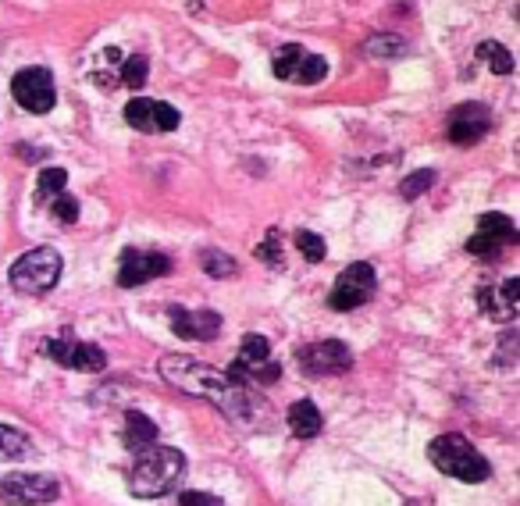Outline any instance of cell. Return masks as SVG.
<instances>
[{
  "instance_id": "cell-1",
  "label": "cell",
  "mask_w": 520,
  "mask_h": 506,
  "mask_svg": "<svg viewBox=\"0 0 520 506\" xmlns=\"http://www.w3.org/2000/svg\"><path fill=\"white\" fill-rule=\"evenodd\" d=\"M161 378L175 389L189 392V396H200V400H211L228 421H239L246 425L253 417V396L236 385L225 371H214L211 364L196 357H186V353H168L161 357Z\"/></svg>"
},
{
  "instance_id": "cell-2",
  "label": "cell",
  "mask_w": 520,
  "mask_h": 506,
  "mask_svg": "<svg viewBox=\"0 0 520 506\" xmlns=\"http://www.w3.org/2000/svg\"><path fill=\"white\" fill-rule=\"evenodd\" d=\"M136 467L129 474V492L136 499H161L175 492L186 474V457L175 446H147L136 453Z\"/></svg>"
},
{
  "instance_id": "cell-3",
  "label": "cell",
  "mask_w": 520,
  "mask_h": 506,
  "mask_svg": "<svg viewBox=\"0 0 520 506\" xmlns=\"http://www.w3.org/2000/svg\"><path fill=\"white\" fill-rule=\"evenodd\" d=\"M428 457L442 474H449V478L464 485L488 482V474H492V464L481 457L478 446L471 439H464V435H439L428 446Z\"/></svg>"
},
{
  "instance_id": "cell-4",
  "label": "cell",
  "mask_w": 520,
  "mask_h": 506,
  "mask_svg": "<svg viewBox=\"0 0 520 506\" xmlns=\"http://www.w3.org/2000/svg\"><path fill=\"white\" fill-rule=\"evenodd\" d=\"M61 278V253L54 246H36V250L22 253L8 271V282L15 293L25 296H43L57 286Z\"/></svg>"
},
{
  "instance_id": "cell-5",
  "label": "cell",
  "mask_w": 520,
  "mask_h": 506,
  "mask_svg": "<svg viewBox=\"0 0 520 506\" xmlns=\"http://www.w3.org/2000/svg\"><path fill=\"white\" fill-rule=\"evenodd\" d=\"M225 375L246 389L250 382H257V385L278 382V378H282V368H278V360H271L268 339L257 335V332H250V335H243V350H239V357L228 364Z\"/></svg>"
},
{
  "instance_id": "cell-6",
  "label": "cell",
  "mask_w": 520,
  "mask_h": 506,
  "mask_svg": "<svg viewBox=\"0 0 520 506\" xmlns=\"http://www.w3.org/2000/svg\"><path fill=\"white\" fill-rule=\"evenodd\" d=\"M374 289H378L374 268L367 261H357V264H350V268L339 271L332 296H328V307H332V311H339V314L357 311V307H364V303L371 300Z\"/></svg>"
},
{
  "instance_id": "cell-7",
  "label": "cell",
  "mask_w": 520,
  "mask_h": 506,
  "mask_svg": "<svg viewBox=\"0 0 520 506\" xmlns=\"http://www.w3.org/2000/svg\"><path fill=\"white\" fill-rule=\"evenodd\" d=\"M61 496V482L54 474H8L0 478V499L11 506H43Z\"/></svg>"
},
{
  "instance_id": "cell-8",
  "label": "cell",
  "mask_w": 520,
  "mask_h": 506,
  "mask_svg": "<svg viewBox=\"0 0 520 506\" xmlns=\"http://www.w3.org/2000/svg\"><path fill=\"white\" fill-rule=\"evenodd\" d=\"M43 353H47L54 364H61V368H72V371H86V375H97V371L107 368V353L100 350V346H90V343H79L72 332L65 335H54V339H47V346H43Z\"/></svg>"
},
{
  "instance_id": "cell-9",
  "label": "cell",
  "mask_w": 520,
  "mask_h": 506,
  "mask_svg": "<svg viewBox=\"0 0 520 506\" xmlns=\"http://www.w3.org/2000/svg\"><path fill=\"white\" fill-rule=\"evenodd\" d=\"M275 75L285 82H300V86H314L328 75V65L321 54H310L300 43H289L275 54Z\"/></svg>"
},
{
  "instance_id": "cell-10",
  "label": "cell",
  "mask_w": 520,
  "mask_h": 506,
  "mask_svg": "<svg viewBox=\"0 0 520 506\" xmlns=\"http://www.w3.org/2000/svg\"><path fill=\"white\" fill-rule=\"evenodd\" d=\"M11 93L15 100L25 107V111H33V115H47L50 107L57 104V93H54V75L47 68H22L11 82Z\"/></svg>"
},
{
  "instance_id": "cell-11",
  "label": "cell",
  "mask_w": 520,
  "mask_h": 506,
  "mask_svg": "<svg viewBox=\"0 0 520 506\" xmlns=\"http://www.w3.org/2000/svg\"><path fill=\"white\" fill-rule=\"evenodd\" d=\"M300 364L307 375H342L353 368V353L342 339H317L300 350Z\"/></svg>"
},
{
  "instance_id": "cell-12",
  "label": "cell",
  "mask_w": 520,
  "mask_h": 506,
  "mask_svg": "<svg viewBox=\"0 0 520 506\" xmlns=\"http://www.w3.org/2000/svg\"><path fill=\"white\" fill-rule=\"evenodd\" d=\"M492 129V111L485 104H460L449 115V139L456 147H474Z\"/></svg>"
},
{
  "instance_id": "cell-13",
  "label": "cell",
  "mask_w": 520,
  "mask_h": 506,
  "mask_svg": "<svg viewBox=\"0 0 520 506\" xmlns=\"http://www.w3.org/2000/svg\"><path fill=\"white\" fill-rule=\"evenodd\" d=\"M171 271V261L164 253H143V250H125L122 261H118V286L136 289L150 278H161Z\"/></svg>"
},
{
  "instance_id": "cell-14",
  "label": "cell",
  "mask_w": 520,
  "mask_h": 506,
  "mask_svg": "<svg viewBox=\"0 0 520 506\" xmlns=\"http://www.w3.org/2000/svg\"><path fill=\"white\" fill-rule=\"evenodd\" d=\"M125 122L139 132H171L179 129L182 115L171 104H164V100H129Z\"/></svg>"
},
{
  "instance_id": "cell-15",
  "label": "cell",
  "mask_w": 520,
  "mask_h": 506,
  "mask_svg": "<svg viewBox=\"0 0 520 506\" xmlns=\"http://www.w3.org/2000/svg\"><path fill=\"white\" fill-rule=\"evenodd\" d=\"M517 303H520V278H503L496 286H481L478 289V307L488 321H506L517 318Z\"/></svg>"
},
{
  "instance_id": "cell-16",
  "label": "cell",
  "mask_w": 520,
  "mask_h": 506,
  "mask_svg": "<svg viewBox=\"0 0 520 506\" xmlns=\"http://www.w3.org/2000/svg\"><path fill=\"white\" fill-rule=\"evenodd\" d=\"M168 325L179 339H196V343H211L221 332V314L218 311H186V307H171Z\"/></svg>"
},
{
  "instance_id": "cell-17",
  "label": "cell",
  "mask_w": 520,
  "mask_h": 506,
  "mask_svg": "<svg viewBox=\"0 0 520 506\" xmlns=\"http://www.w3.org/2000/svg\"><path fill=\"white\" fill-rule=\"evenodd\" d=\"M285 421H289V432H293L296 439H314V435H321V428H325V417H321V410L310 400H296L293 407H289V414H285Z\"/></svg>"
},
{
  "instance_id": "cell-18",
  "label": "cell",
  "mask_w": 520,
  "mask_h": 506,
  "mask_svg": "<svg viewBox=\"0 0 520 506\" xmlns=\"http://www.w3.org/2000/svg\"><path fill=\"white\" fill-rule=\"evenodd\" d=\"M122 435H125V446H129L132 453H143V449L154 446V442H157V425L150 421L147 414H139V410H129V414H125Z\"/></svg>"
},
{
  "instance_id": "cell-19",
  "label": "cell",
  "mask_w": 520,
  "mask_h": 506,
  "mask_svg": "<svg viewBox=\"0 0 520 506\" xmlns=\"http://www.w3.org/2000/svg\"><path fill=\"white\" fill-rule=\"evenodd\" d=\"M29 457H36L33 439L11 425H0V460H29Z\"/></svg>"
},
{
  "instance_id": "cell-20",
  "label": "cell",
  "mask_w": 520,
  "mask_h": 506,
  "mask_svg": "<svg viewBox=\"0 0 520 506\" xmlns=\"http://www.w3.org/2000/svg\"><path fill=\"white\" fill-rule=\"evenodd\" d=\"M364 54L367 58L392 61V58H399V54H407V43H403V36H396V33H378L364 43Z\"/></svg>"
},
{
  "instance_id": "cell-21",
  "label": "cell",
  "mask_w": 520,
  "mask_h": 506,
  "mask_svg": "<svg viewBox=\"0 0 520 506\" xmlns=\"http://www.w3.org/2000/svg\"><path fill=\"white\" fill-rule=\"evenodd\" d=\"M478 232H485V236H496L503 239L506 246H513L520 239V232L513 229V221L506 218V214H481L478 218Z\"/></svg>"
},
{
  "instance_id": "cell-22",
  "label": "cell",
  "mask_w": 520,
  "mask_h": 506,
  "mask_svg": "<svg viewBox=\"0 0 520 506\" xmlns=\"http://www.w3.org/2000/svg\"><path fill=\"white\" fill-rule=\"evenodd\" d=\"M65 186H68V172H65V168H43L40 182H36V200H40V204H47V200H54L57 193H65Z\"/></svg>"
},
{
  "instance_id": "cell-23",
  "label": "cell",
  "mask_w": 520,
  "mask_h": 506,
  "mask_svg": "<svg viewBox=\"0 0 520 506\" xmlns=\"http://www.w3.org/2000/svg\"><path fill=\"white\" fill-rule=\"evenodd\" d=\"M200 268H204L211 278H232L239 271L236 261H232L225 250H204L200 253Z\"/></svg>"
},
{
  "instance_id": "cell-24",
  "label": "cell",
  "mask_w": 520,
  "mask_h": 506,
  "mask_svg": "<svg viewBox=\"0 0 520 506\" xmlns=\"http://www.w3.org/2000/svg\"><path fill=\"white\" fill-rule=\"evenodd\" d=\"M431 186H435V168H417L414 175H407V179L399 182V196H403V200H417V196H424Z\"/></svg>"
},
{
  "instance_id": "cell-25",
  "label": "cell",
  "mask_w": 520,
  "mask_h": 506,
  "mask_svg": "<svg viewBox=\"0 0 520 506\" xmlns=\"http://www.w3.org/2000/svg\"><path fill=\"white\" fill-rule=\"evenodd\" d=\"M478 54L496 75H510L513 72V58H510V50H506L503 43H481Z\"/></svg>"
},
{
  "instance_id": "cell-26",
  "label": "cell",
  "mask_w": 520,
  "mask_h": 506,
  "mask_svg": "<svg viewBox=\"0 0 520 506\" xmlns=\"http://www.w3.org/2000/svg\"><path fill=\"white\" fill-rule=\"evenodd\" d=\"M118 82L129 86V90H139V86L147 82V58H143V54H132L129 61H122V65H118Z\"/></svg>"
},
{
  "instance_id": "cell-27",
  "label": "cell",
  "mask_w": 520,
  "mask_h": 506,
  "mask_svg": "<svg viewBox=\"0 0 520 506\" xmlns=\"http://www.w3.org/2000/svg\"><path fill=\"white\" fill-rule=\"evenodd\" d=\"M503 239H496V236H485V232H478V236L467 243V253H474L478 261H499L503 257Z\"/></svg>"
},
{
  "instance_id": "cell-28",
  "label": "cell",
  "mask_w": 520,
  "mask_h": 506,
  "mask_svg": "<svg viewBox=\"0 0 520 506\" xmlns=\"http://www.w3.org/2000/svg\"><path fill=\"white\" fill-rule=\"evenodd\" d=\"M296 250H300L310 264L325 261V257H328V246H325V239H321V236H314V232H307V229H300V232H296Z\"/></svg>"
},
{
  "instance_id": "cell-29",
  "label": "cell",
  "mask_w": 520,
  "mask_h": 506,
  "mask_svg": "<svg viewBox=\"0 0 520 506\" xmlns=\"http://www.w3.org/2000/svg\"><path fill=\"white\" fill-rule=\"evenodd\" d=\"M50 211H54V221H61V225H75L79 221V200L68 193H57Z\"/></svg>"
},
{
  "instance_id": "cell-30",
  "label": "cell",
  "mask_w": 520,
  "mask_h": 506,
  "mask_svg": "<svg viewBox=\"0 0 520 506\" xmlns=\"http://www.w3.org/2000/svg\"><path fill=\"white\" fill-rule=\"evenodd\" d=\"M257 261H264V264H271V268H282L285 264V257H282V243H278V232L271 229L268 232V239L257 246Z\"/></svg>"
},
{
  "instance_id": "cell-31",
  "label": "cell",
  "mask_w": 520,
  "mask_h": 506,
  "mask_svg": "<svg viewBox=\"0 0 520 506\" xmlns=\"http://www.w3.org/2000/svg\"><path fill=\"white\" fill-rule=\"evenodd\" d=\"M179 506H225L218 496H207V492H182Z\"/></svg>"
}]
</instances>
